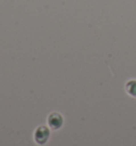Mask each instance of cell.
<instances>
[{"mask_svg": "<svg viewBox=\"0 0 136 146\" xmlns=\"http://www.w3.org/2000/svg\"><path fill=\"white\" fill-rule=\"evenodd\" d=\"M48 125L51 129H60L63 125V117L60 113L53 112L48 116Z\"/></svg>", "mask_w": 136, "mask_h": 146, "instance_id": "obj_2", "label": "cell"}, {"mask_svg": "<svg viewBox=\"0 0 136 146\" xmlns=\"http://www.w3.org/2000/svg\"><path fill=\"white\" fill-rule=\"evenodd\" d=\"M49 135H50V131L48 128L45 126H40L38 128H36L35 132H34V140L37 144L43 145L48 141Z\"/></svg>", "mask_w": 136, "mask_h": 146, "instance_id": "obj_1", "label": "cell"}, {"mask_svg": "<svg viewBox=\"0 0 136 146\" xmlns=\"http://www.w3.org/2000/svg\"><path fill=\"white\" fill-rule=\"evenodd\" d=\"M125 91L129 95L136 98V80H130L125 84Z\"/></svg>", "mask_w": 136, "mask_h": 146, "instance_id": "obj_3", "label": "cell"}]
</instances>
